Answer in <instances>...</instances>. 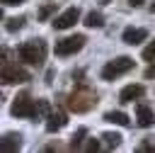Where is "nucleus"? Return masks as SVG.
<instances>
[{
	"mask_svg": "<svg viewBox=\"0 0 155 153\" xmlns=\"http://www.w3.org/2000/svg\"><path fill=\"white\" fill-rule=\"evenodd\" d=\"M65 104H68L70 112L82 114V112H90V109L97 104V95H94V90H90L87 85H80V87H75V90L70 92V97L65 100Z\"/></svg>",
	"mask_w": 155,
	"mask_h": 153,
	"instance_id": "1",
	"label": "nucleus"
},
{
	"mask_svg": "<svg viewBox=\"0 0 155 153\" xmlns=\"http://www.w3.org/2000/svg\"><path fill=\"white\" fill-rule=\"evenodd\" d=\"M19 61L29 63V66H41L46 61V41L44 39H29L17 49Z\"/></svg>",
	"mask_w": 155,
	"mask_h": 153,
	"instance_id": "2",
	"label": "nucleus"
},
{
	"mask_svg": "<svg viewBox=\"0 0 155 153\" xmlns=\"http://www.w3.org/2000/svg\"><path fill=\"white\" fill-rule=\"evenodd\" d=\"M133 66H136V61H133L131 56H119V58L109 61V63L102 68V78H104V80H114V78H119V75L128 73Z\"/></svg>",
	"mask_w": 155,
	"mask_h": 153,
	"instance_id": "3",
	"label": "nucleus"
},
{
	"mask_svg": "<svg viewBox=\"0 0 155 153\" xmlns=\"http://www.w3.org/2000/svg\"><path fill=\"white\" fill-rule=\"evenodd\" d=\"M15 117H19V119H34L36 114H39V109H36V102L27 95V92H22L15 102H12V109H10Z\"/></svg>",
	"mask_w": 155,
	"mask_h": 153,
	"instance_id": "4",
	"label": "nucleus"
},
{
	"mask_svg": "<svg viewBox=\"0 0 155 153\" xmlns=\"http://www.w3.org/2000/svg\"><path fill=\"white\" fill-rule=\"evenodd\" d=\"M85 36L82 34H75V36H65V39H61V41H56V56H73V53H78L82 46H85Z\"/></svg>",
	"mask_w": 155,
	"mask_h": 153,
	"instance_id": "5",
	"label": "nucleus"
},
{
	"mask_svg": "<svg viewBox=\"0 0 155 153\" xmlns=\"http://www.w3.org/2000/svg\"><path fill=\"white\" fill-rule=\"evenodd\" d=\"M0 80H2L5 85H12V83H27V80H29V73H27L24 68L15 66V63L2 61V73H0Z\"/></svg>",
	"mask_w": 155,
	"mask_h": 153,
	"instance_id": "6",
	"label": "nucleus"
},
{
	"mask_svg": "<svg viewBox=\"0 0 155 153\" xmlns=\"http://www.w3.org/2000/svg\"><path fill=\"white\" fill-rule=\"evenodd\" d=\"M78 19H80V10H78V7H68L65 12H61V15L53 19V27H56V29H70Z\"/></svg>",
	"mask_w": 155,
	"mask_h": 153,
	"instance_id": "7",
	"label": "nucleus"
},
{
	"mask_svg": "<svg viewBox=\"0 0 155 153\" xmlns=\"http://www.w3.org/2000/svg\"><path fill=\"white\" fill-rule=\"evenodd\" d=\"M136 119H138V126L148 129V126L155 124V112H153L148 104H138V109H136Z\"/></svg>",
	"mask_w": 155,
	"mask_h": 153,
	"instance_id": "8",
	"label": "nucleus"
},
{
	"mask_svg": "<svg viewBox=\"0 0 155 153\" xmlns=\"http://www.w3.org/2000/svg\"><path fill=\"white\" fill-rule=\"evenodd\" d=\"M143 95H145V87H143V85H126V87L121 90L119 100H121V102H133V100H140Z\"/></svg>",
	"mask_w": 155,
	"mask_h": 153,
	"instance_id": "9",
	"label": "nucleus"
},
{
	"mask_svg": "<svg viewBox=\"0 0 155 153\" xmlns=\"http://www.w3.org/2000/svg\"><path fill=\"white\" fill-rule=\"evenodd\" d=\"M145 36H148V32H145V29H136V27L124 29V41H126L128 46H136V44L145 41Z\"/></svg>",
	"mask_w": 155,
	"mask_h": 153,
	"instance_id": "10",
	"label": "nucleus"
},
{
	"mask_svg": "<svg viewBox=\"0 0 155 153\" xmlns=\"http://www.w3.org/2000/svg\"><path fill=\"white\" fill-rule=\"evenodd\" d=\"M65 114L63 112H48V117H46V131H58V129H63L65 126Z\"/></svg>",
	"mask_w": 155,
	"mask_h": 153,
	"instance_id": "11",
	"label": "nucleus"
},
{
	"mask_svg": "<svg viewBox=\"0 0 155 153\" xmlns=\"http://www.w3.org/2000/svg\"><path fill=\"white\" fill-rule=\"evenodd\" d=\"M19 146H22L19 134H5L0 138V151H19Z\"/></svg>",
	"mask_w": 155,
	"mask_h": 153,
	"instance_id": "12",
	"label": "nucleus"
},
{
	"mask_svg": "<svg viewBox=\"0 0 155 153\" xmlns=\"http://www.w3.org/2000/svg\"><path fill=\"white\" fill-rule=\"evenodd\" d=\"M104 121H111V124H119V126H131V119L124 112H107L104 114Z\"/></svg>",
	"mask_w": 155,
	"mask_h": 153,
	"instance_id": "13",
	"label": "nucleus"
},
{
	"mask_svg": "<svg viewBox=\"0 0 155 153\" xmlns=\"http://www.w3.org/2000/svg\"><path fill=\"white\" fill-rule=\"evenodd\" d=\"M102 138H104V146H107V148H119V146H121V136L114 134V131H104Z\"/></svg>",
	"mask_w": 155,
	"mask_h": 153,
	"instance_id": "14",
	"label": "nucleus"
},
{
	"mask_svg": "<svg viewBox=\"0 0 155 153\" xmlns=\"http://www.w3.org/2000/svg\"><path fill=\"white\" fill-rule=\"evenodd\" d=\"M102 24H104L102 12H87L85 15V27H102Z\"/></svg>",
	"mask_w": 155,
	"mask_h": 153,
	"instance_id": "15",
	"label": "nucleus"
},
{
	"mask_svg": "<svg viewBox=\"0 0 155 153\" xmlns=\"http://www.w3.org/2000/svg\"><path fill=\"white\" fill-rule=\"evenodd\" d=\"M85 136H87V129H78V134H73V141H70V148H80L82 146V141H85Z\"/></svg>",
	"mask_w": 155,
	"mask_h": 153,
	"instance_id": "16",
	"label": "nucleus"
},
{
	"mask_svg": "<svg viewBox=\"0 0 155 153\" xmlns=\"http://www.w3.org/2000/svg\"><path fill=\"white\" fill-rule=\"evenodd\" d=\"M22 24H24V17H12V19L5 22V29L7 32H17V29H22Z\"/></svg>",
	"mask_w": 155,
	"mask_h": 153,
	"instance_id": "17",
	"label": "nucleus"
},
{
	"mask_svg": "<svg viewBox=\"0 0 155 153\" xmlns=\"http://www.w3.org/2000/svg\"><path fill=\"white\" fill-rule=\"evenodd\" d=\"M143 61H150V63L155 61V39H153V41L143 49Z\"/></svg>",
	"mask_w": 155,
	"mask_h": 153,
	"instance_id": "18",
	"label": "nucleus"
},
{
	"mask_svg": "<svg viewBox=\"0 0 155 153\" xmlns=\"http://www.w3.org/2000/svg\"><path fill=\"white\" fill-rule=\"evenodd\" d=\"M53 12H56V5H53V2H48V5H44V7L39 10V19H48Z\"/></svg>",
	"mask_w": 155,
	"mask_h": 153,
	"instance_id": "19",
	"label": "nucleus"
},
{
	"mask_svg": "<svg viewBox=\"0 0 155 153\" xmlns=\"http://www.w3.org/2000/svg\"><path fill=\"white\" fill-rule=\"evenodd\" d=\"M36 109H39V114H36V117H48V112H51L46 100H36Z\"/></svg>",
	"mask_w": 155,
	"mask_h": 153,
	"instance_id": "20",
	"label": "nucleus"
},
{
	"mask_svg": "<svg viewBox=\"0 0 155 153\" xmlns=\"http://www.w3.org/2000/svg\"><path fill=\"white\" fill-rule=\"evenodd\" d=\"M85 151H99V141H94V138H90V141L85 143Z\"/></svg>",
	"mask_w": 155,
	"mask_h": 153,
	"instance_id": "21",
	"label": "nucleus"
},
{
	"mask_svg": "<svg viewBox=\"0 0 155 153\" xmlns=\"http://www.w3.org/2000/svg\"><path fill=\"white\" fill-rule=\"evenodd\" d=\"M138 151H155V141H145V143H143Z\"/></svg>",
	"mask_w": 155,
	"mask_h": 153,
	"instance_id": "22",
	"label": "nucleus"
},
{
	"mask_svg": "<svg viewBox=\"0 0 155 153\" xmlns=\"http://www.w3.org/2000/svg\"><path fill=\"white\" fill-rule=\"evenodd\" d=\"M19 2H24V0H2V5H19Z\"/></svg>",
	"mask_w": 155,
	"mask_h": 153,
	"instance_id": "23",
	"label": "nucleus"
},
{
	"mask_svg": "<svg viewBox=\"0 0 155 153\" xmlns=\"http://www.w3.org/2000/svg\"><path fill=\"white\" fill-rule=\"evenodd\" d=\"M128 2H131V5H133V7H138V5H143V2H145V0H128Z\"/></svg>",
	"mask_w": 155,
	"mask_h": 153,
	"instance_id": "24",
	"label": "nucleus"
},
{
	"mask_svg": "<svg viewBox=\"0 0 155 153\" xmlns=\"http://www.w3.org/2000/svg\"><path fill=\"white\" fill-rule=\"evenodd\" d=\"M150 12H155V2H153V5H150Z\"/></svg>",
	"mask_w": 155,
	"mask_h": 153,
	"instance_id": "25",
	"label": "nucleus"
},
{
	"mask_svg": "<svg viewBox=\"0 0 155 153\" xmlns=\"http://www.w3.org/2000/svg\"><path fill=\"white\" fill-rule=\"evenodd\" d=\"M102 2H107V0H102Z\"/></svg>",
	"mask_w": 155,
	"mask_h": 153,
	"instance_id": "26",
	"label": "nucleus"
}]
</instances>
